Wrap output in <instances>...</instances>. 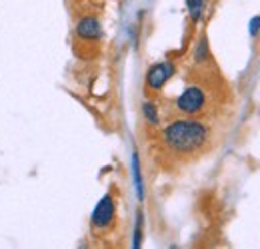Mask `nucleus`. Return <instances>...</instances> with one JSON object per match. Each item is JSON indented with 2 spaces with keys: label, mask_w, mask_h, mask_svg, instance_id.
Returning a JSON list of instances; mask_svg holds the SVG:
<instances>
[{
  "label": "nucleus",
  "mask_w": 260,
  "mask_h": 249,
  "mask_svg": "<svg viewBox=\"0 0 260 249\" xmlns=\"http://www.w3.org/2000/svg\"><path fill=\"white\" fill-rule=\"evenodd\" d=\"M164 144L178 154H190L200 150L208 140V128L194 120H178L166 126L162 132Z\"/></svg>",
  "instance_id": "1"
},
{
  "label": "nucleus",
  "mask_w": 260,
  "mask_h": 249,
  "mask_svg": "<svg viewBox=\"0 0 260 249\" xmlns=\"http://www.w3.org/2000/svg\"><path fill=\"white\" fill-rule=\"evenodd\" d=\"M176 108L182 114H198L204 108V92L198 86H188L184 92L176 98Z\"/></svg>",
  "instance_id": "2"
},
{
  "label": "nucleus",
  "mask_w": 260,
  "mask_h": 249,
  "mask_svg": "<svg viewBox=\"0 0 260 249\" xmlns=\"http://www.w3.org/2000/svg\"><path fill=\"white\" fill-rule=\"evenodd\" d=\"M114 219V199L112 195H104L92 212V227L94 229H106Z\"/></svg>",
  "instance_id": "3"
},
{
  "label": "nucleus",
  "mask_w": 260,
  "mask_h": 249,
  "mask_svg": "<svg viewBox=\"0 0 260 249\" xmlns=\"http://www.w3.org/2000/svg\"><path fill=\"white\" fill-rule=\"evenodd\" d=\"M174 74V64L172 62H160L148 68L146 72V86L152 90H160L164 84L172 78Z\"/></svg>",
  "instance_id": "4"
},
{
  "label": "nucleus",
  "mask_w": 260,
  "mask_h": 249,
  "mask_svg": "<svg viewBox=\"0 0 260 249\" xmlns=\"http://www.w3.org/2000/svg\"><path fill=\"white\" fill-rule=\"evenodd\" d=\"M100 22H98L94 16H84V18H80L78 20V24H76V36L80 38V40H88V42H94L100 38Z\"/></svg>",
  "instance_id": "5"
},
{
  "label": "nucleus",
  "mask_w": 260,
  "mask_h": 249,
  "mask_svg": "<svg viewBox=\"0 0 260 249\" xmlns=\"http://www.w3.org/2000/svg\"><path fill=\"white\" fill-rule=\"evenodd\" d=\"M132 176H134V187H136V195L142 201L144 199V187H142V176H140V161L138 154H132Z\"/></svg>",
  "instance_id": "6"
},
{
  "label": "nucleus",
  "mask_w": 260,
  "mask_h": 249,
  "mask_svg": "<svg viewBox=\"0 0 260 249\" xmlns=\"http://www.w3.org/2000/svg\"><path fill=\"white\" fill-rule=\"evenodd\" d=\"M142 114H144V118H146L148 124L156 126L158 122H160L158 110H156V106H154L152 102H144V104H142Z\"/></svg>",
  "instance_id": "7"
},
{
  "label": "nucleus",
  "mask_w": 260,
  "mask_h": 249,
  "mask_svg": "<svg viewBox=\"0 0 260 249\" xmlns=\"http://www.w3.org/2000/svg\"><path fill=\"white\" fill-rule=\"evenodd\" d=\"M186 6H188V14L190 18L198 22L200 16H202V8H204V0H186Z\"/></svg>",
  "instance_id": "8"
},
{
  "label": "nucleus",
  "mask_w": 260,
  "mask_h": 249,
  "mask_svg": "<svg viewBox=\"0 0 260 249\" xmlns=\"http://www.w3.org/2000/svg\"><path fill=\"white\" fill-rule=\"evenodd\" d=\"M142 241V212H138L136 216V225H134V239H132V247H140Z\"/></svg>",
  "instance_id": "9"
},
{
  "label": "nucleus",
  "mask_w": 260,
  "mask_h": 249,
  "mask_svg": "<svg viewBox=\"0 0 260 249\" xmlns=\"http://www.w3.org/2000/svg\"><path fill=\"white\" fill-rule=\"evenodd\" d=\"M194 58H196V62H204V60L208 58V44H206L204 38H202V40L198 42V46H196Z\"/></svg>",
  "instance_id": "10"
},
{
  "label": "nucleus",
  "mask_w": 260,
  "mask_h": 249,
  "mask_svg": "<svg viewBox=\"0 0 260 249\" xmlns=\"http://www.w3.org/2000/svg\"><path fill=\"white\" fill-rule=\"evenodd\" d=\"M258 30H260V16H256V18H252V20H250V34H252V36H256Z\"/></svg>",
  "instance_id": "11"
}]
</instances>
